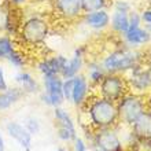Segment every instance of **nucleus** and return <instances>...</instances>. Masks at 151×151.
I'll use <instances>...</instances> for the list:
<instances>
[{
    "instance_id": "26",
    "label": "nucleus",
    "mask_w": 151,
    "mask_h": 151,
    "mask_svg": "<svg viewBox=\"0 0 151 151\" xmlns=\"http://www.w3.org/2000/svg\"><path fill=\"white\" fill-rule=\"evenodd\" d=\"M8 14H10V6L6 1H0V33H4L6 30Z\"/></svg>"
},
{
    "instance_id": "27",
    "label": "nucleus",
    "mask_w": 151,
    "mask_h": 151,
    "mask_svg": "<svg viewBox=\"0 0 151 151\" xmlns=\"http://www.w3.org/2000/svg\"><path fill=\"white\" fill-rule=\"evenodd\" d=\"M72 88H73V78H63L62 92H63L65 102H69V103H70V99H72Z\"/></svg>"
},
{
    "instance_id": "36",
    "label": "nucleus",
    "mask_w": 151,
    "mask_h": 151,
    "mask_svg": "<svg viewBox=\"0 0 151 151\" xmlns=\"http://www.w3.org/2000/svg\"><path fill=\"white\" fill-rule=\"evenodd\" d=\"M56 151H68V148H65V147H59Z\"/></svg>"
},
{
    "instance_id": "9",
    "label": "nucleus",
    "mask_w": 151,
    "mask_h": 151,
    "mask_svg": "<svg viewBox=\"0 0 151 151\" xmlns=\"http://www.w3.org/2000/svg\"><path fill=\"white\" fill-rule=\"evenodd\" d=\"M54 119H55L56 136L60 142L70 143L77 137V128H76L74 119L68 110H65L62 106L54 107Z\"/></svg>"
},
{
    "instance_id": "25",
    "label": "nucleus",
    "mask_w": 151,
    "mask_h": 151,
    "mask_svg": "<svg viewBox=\"0 0 151 151\" xmlns=\"http://www.w3.org/2000/svg\"><path fill=\"white\" fill-rule=\"evenodd\" d=\"M24 125H25V128L32 133V136L39 135L40 131H41V124H40V121L36 117H26V118L24 119Z\"/></svg>"
},
{
    "instance_id": "32",
    "label": "nucleus",
    "mask_w": 151,
    "mask_h": 151,
    "mask_svg": "<svg viewBox=\"0 0 151 151\" xmlns=\"http://www.w3.org/2000/svg\"><path fill=\"white\" fill-rule=\"evenodd\" d=\"M52 0H30V6H50Z\"/></svg>"
},
{
    "instance_id": "37",
    "label": "nucleus",
    "mask_w": 151,
    "mask_h": 151,
    "mask_svg": "<svg viewBox=\"0 0 151 151\" xmlns=\"http://www.w3.org/2000/svg\"><path fill=\"white\" fill-rule=\"evenodd\" d=\"M93 151H102V150H99V148H95V147H93Z\"/></svg>"
},
{
    "instance_id": "38",
    "label": "nucleus",
    "mask_w": 151,
    "mask_h": 151,
    "mask_svg": "<svg viewBox=\"0 0 151 151\" xmlns=\"http://www.w3.org/2000/svg\"><path fill=\"white\" fill-rule=\"evenodd\" d=\"M150 68H151V65H150Z\"/></svg>"
},
{
    "instance_id": "5",
    "label": "nucleus",
    "mask_w": 151,
    "mask_h": 151,
    "mask_svg": "<svg viewBox=\"0 0 151 151\" xmlns=\"http://www.w3.org/2000/svg\"><path fill=\"white\" fill-rule=\"evenodd\" d=\"M96 88H98V95L115 103L125 93L129 92L127 77L124 74H114V73H106L103 80Z\"/></svg>"
},
{
    "instance_id": "34",
    "label": "nucleus",
    "mask_w": 151,
    "mask_h": 151,
    "mask_svg": "<svg viewBox=\"0 0 151 151\" xmlns=\"http://www.w3.org/2000/svg\"><path fill=\"white\" fill-rule=\"evenodd\" d=\"M146 104H147V110L151 111V92L146 95Z\"/></svg>"
},
{
    "instance_id": "14",
    "label": "nucleus",
    "mask_w": 151,
    "mask_h": 151,
    "mask_svg": "<svg viewBox=\"0 0 151 151\" xmlns=\"http://www.w3.org/2000/svg\"><path fill=\"white\" fill-rule=\"evenodd\" d=\"M121 40L124 45L140 50L142 47L151 43V35L146 26L135 25V26H129L127 32L121 35Z\"/></svg>"
},
{
    "instance_id": "20",
    "label": "nucleus",
    "mask_w": 151,
    "mask_h": 151,
    "mask_svg": "<svg viewBox=\"0 0 151 151\" xmlns=\"http://www.w3.org/2000/svg\"><path fill=\"white\" fill-rule=\"evenodd\" d=\"M133 137H148L151 135V111L146 110L131 127Z\"/></svg>"
},
{
    "instance_id": "13",
    "label": "nucleus",
    "mask_w": 151,
    "mask_h": 151,
    "mask_svg": "<svg viewBox=\"0 0 151 151\" xmlns=\"http://www.w3.org/2000/svg\"><path fill=\"white\" fill-rule=\"evenodd\" d=\"M87 55H88V47L87 45H77L73 51V55L68 58L66 65H65L63 70L60 73L62 78H73L77 74L84 70L85 63H87Z\"/></svg>"
},
{
    "instance_id": "21",
    "label": "nucleus",
    "mask_w": 151,
    "mask_h": 151,
    "mask_svg": "<svg viewBox=\"0 0 151 151\" xmlns=\"http://www.w3.org/2000/svg\"><path fill=\"white\" fill-rule=\"evenodd\" d=\"M85 68H87V78L89 81L92 88H96L99 85V83L103 80V77L106 76V70L103 69L100 60L98 59H92L88 60L85 63Z\"/></svg>"
},
{
    "instance_id": "4",
    "label": "nucleus",
    "mask_w": 151,
    "mask_h": 151,
    "mask_svg": "<svg viewBox=\"0 0 151 151\" xmlns=\"http://www.w3.org/2000/svg\"><path fill=\"white\" fill-rule=\"evenodd\" d=\"M118 110V124L121 127L131 128L136 122V119L147 110L146 96L128 92L117 102Z\"/></svg>"
},
{
    "instance_id": "17",
    "label": "nucleus",
    "mask_w": 151,
    "mask_h": 151,
    "mask_svg": "<svg viewBox=\"0 0 151 151\" xmlns=\"http://www.w3.org/2000/svg\"><path fill=\"white\" fill-rule=\"evenodd\" d=\"M6 132L12 140H15L19 144L21 148L25 151H30L33 148V136L32 133L25 128L22 122L18 121H8L6 124Z\"/></svg>"
},
{
    "instance_id": "15",
    "label": "nucleus",
    "mask_w": 151,
    "mask_h": 151,
    "mask_svg": "<svg viewBox=\"0 0 151 151\" xmlns=\"http://www.w3.org/2000/svg\"><path fill=\"white\" fill-rule=\"evenodd\" d=\"M80 22L89 30L104 32V30L110 29V12L107 11V8L98 10V11L84 12L80 18Z\"/></svg>"
},
{
    "instance_id": "31",
    "label": "nucleus",
    "mask_w": 151,
    "mask_h": 151,
    "mask_svg": "<svg viewBox=\"0 0 151 151\" xmlns=\"http://www.w3.org/2000/svg\"><path fill=\"white\" fill-rule=\"evenodd\" d=\"M140 18H142V24H144V26H151V8L143 10L140 12Z\"/></svg>"
},
{
    "instance_id": "2",
    "label": "nucleus",
    "mask_w": 151,
    "mask_h": 151,
    "mask_svg": "<svg viewBox=\"0 0 151 151\" xmlns=\"http://www.w3.org/2000/svg\"><path fill=\"white\" fill-rule=\"evenodd\" d=\"M81 109L87 115V124L93 129L114 128L118 124V110L117 103L102 96H89L87 103Z\"/></svg>"
},
{
    "instance_id": "35",
    "label": "nucleus",
    "mask_w": 151,
    "mask_h": 151,
    "mask_svg": "<svg viewBox=\"0 0 151 151\" xmlns=\"http://www.w3.org/2000/svg\"><path fill=\"white\" fill-rule=\"evenodd\" d=\"M146 62H147L148 65H151V47L148 48V51L146 52Z\"/></svg>"
},
{
    "instance_id": "12",
    "label": "nucleus",
    "mask_w": 151,
    "mask_h": 151,
    "mask_svg": "<svg viewBox=\"0 0 151 151\" xmlns=\"http://www.w3.org/2000/svg\"><path fill=\"white\" fill-rule=\"evenodd\" d=\"M66 60H68V56H65L63 54L45 55L37 60L36 65H35V69L41 77L60 76L65 65H66Z\"/></svg>"
},
{
    "instance_id": "11",
    "label": "nucleus",
    "mask_w": 151,
    "mask_h": 151,
    "mask_svg": "<svg viewBox=\"0 0 151 151\" xmlns=\"http://www.w3.org/2000/svg\"><path fill=\"white\" fill-rule=\"evenodd\" d=\"M52 12L63 22H76L83 15L81 0H52Z\"/></svg>"
},
{
    "instance_id": "7",
    "label": "nucleus",
    "mask_w": 151,
    "mask_h": 151,
    "mask_svg": "<svg viewBox=\"0 0 151 151\" xmlns=\"http://www.w3.org/2000/svg\"><path fill=\"white\" fill-rule=\"evenodd\" d=\"M129 92L147 95L151 92V68L147 62L136 66L129 73L125 74Z\"/></svg>"
},
{
    "instance_id": "8",
    "label": "nucleus",
    "mask_w": 151,
    "mask_h": 151,
    "mask_svg": "<svg viewBox=\"0 0 151 151\" xmlns=\"http://www.w3.org/2000/svg\"><path fill=\"white\" fill-rule=\"evenodd\" d=\"M92 144L102 151H128L121 137L117 133V128H102L92 131Z\"/></svg>"
},
{
    "instance_id": "1",
    "label": "nucleus",
    "mask_w": 151,
    "mask_h": 151,
    "mask_svg": "<svg viewBox=\"0 0 151 151\" xmlns=\"http://www.w3.org/2000/svg\"><path fill=\"white\" fill-rule=\"evenodd\" d=\"M52 30V24L48 15L44 12H32L26 14L21 25L18 33V43L21 47L26 48H37L45 44Z\"/></svg>"
},
{
    "instance_id": "19",
    "label": "nucleus",
    "mask_w": 151,
    "mask_h": 151,
    "mask_svg": "<svg viewBox=\"0 0 151 151\" xmlns=\"http://www.w3.org/2000/svg\"><path fill=\"white\" fill-rule=\"evenodd\" d=\"M26 93H25L19 87H10L6 91L0 92V113H4L10 110L12 106H15L17 103H19L24 99Z\"/></svg>"
},
{
    "instance_id": "29",
    "label": "nucleus",
    "mask_w": 151,
    "mask_h": 151,
    "mask_svg": "<svg viewBox=\"0 0 151 151\" xmlns=\"http://www.w3.org/2000/svg\"><path fill=\"white\" fill-rule=\"evenodd\" d=\"M8 88H10V84L7 80V74H6V69H4L3 63H0V92L6 91Z\"/></svg>"
},
{
    "instance_id": "22",
    "label": "nucleus",
    "mask_w": 151,
    "mask_h": 151,
    "mask_svg": "<svg viewBox=\"0 0 151 151\" xmlns=\"http://www.w3.org/2000/svg\"><path fill=\"white\" fill-rule=\"evenodd\" d=\"M6 63L8 66H11L12 69H15V70H22V69H26L30 63V60H29V55L28 52L22 50V47H18L17 50L8 55V58L6 59Z\"/></svg>"
},
{
    "instance_id": "24",
    "label": "nucleus",
    "mask_w": 151,
    "mask_h": 151,
    "mask_svg": "<svg viewBox=\"0 0 151 151\" xmlns=\"http://www.w3.org/2000/svg\"><path fill=\"white\" fill-rule=\"evenodd\" d=\"M109 7V0H81V8L84 12H91L103 10Z\"/></svg>"
},
{
    "instance_id": "28",
    "label": "nucleus",
    "mask_w": 151,
    "mask_h": 151,
    "mask_svg": "<svg viewBox=\"0 0 151 151\" xmlns=\"http://www.w3.org/2000/svg\"><path fill=\"white\" fill-rule=\"evenodd\" d=\"M10 6V7L14 8H21V10H25L30 6V0H3Z\"/></svg>"
},
{
    "instance_id": "18",
    "label": "nucleus",
    "mask_w": 151,
    "mask_h": 151,
    "mask_svg": "<svg viewBox=\"0 0 151 151\" xmlns=\"http://www.w3.org/2000/svg\"><path fill=\"white\" fill-rule=\"evenodd\" d=\"M14 84L17 87H19L26 95H35V93H40L41 91V83L32 72H29L26 69L18 70L15 73Z\"/></svg>"
},
{
    "instance_id": "10",
    "label": "nucleus",
    "mask_w": 151,
    "mask_h": 151,
    "mask_svg": "<svg viewBox=\"0 0 151 151\" xmlns=\"http://www.w3.org/2000/svg\"><path fill=\"white\" fill-rule=\"evenodd\" d=\"M131 3L127 0H115L113 4V12L110 14V29L121 36L129 28V12L132 11Z\"/></svg>"
},
{
    "instance_id": "16",
    "label": "nucleus",
    "mask_w": 151,
    "mask_h": 151,
    "mask_svg": "<svg viewBox=\"0 0 151 151\" xmlns=\"http://www.w3.org/2000/svg\"><path fill=\"white\" fill-rule=\"evenodd\" d=\"M92 87L88 81L87 76L80 73L76 77H73V88H72V99L70 103L76 107L81 109L84 104L87 103V100L91 96Z\"/></svg>"
},
{
    "instance_id": "30",
    "label": "nucleus",
    "mask_w": 151,
    "mask_h": 151,
    "mask_svg": "<svg viewBox=\"0 0 151 151\" xmlns=\"http://www.w3.org/2000/svg\"><path fill=\"white\" fill-rule=\"evenodd\" d=\"M73 146H74V151H88V146L81 137H76L73 140Z\"/></svg>"
},
{
    "instance_id": "6",
    "label": "nucleus",
    "mask_w": 151,
    "mask_h": 151,
    "mask_svg": "<svg viewBox=\"0 0 151 151\" xmlns=\"http://www.w3.org/2000/svg\"><path fill=\"white\" fill-rule=\"evenodd\" d=\"M63 78L60 76H47L41 77V91L40 98L48 107H59L65 103L63 92H62Z\"/></svg>"
},
{
    "instance_id": "39",
    "label": "nucleus",
    "mask_w": 151,
    "mask_h": 151,
    "mask_svg": "<svg viewBox=\"0 0 151 151\" xmlns=\"http://www.w3.org/2000/svg\"><path fill=\"white\" fill-rule=\"evenodd\" d=\"M150 136H151V135H150Z\"/></svg>"
},
{
    "instance_id": "23",
    "label": "nucleus",
    "mask_w": 151,
    "mask_h": 151,
    "mask_svg": "<svg viewBox=\"0 0 151 151\" xmlns=\"http://www.w3.org/2000/svg\"><path fill=\"white\" fill-rule=\"evenodd\" d=\"M18 47H19V43L15 37L8 36L6 33H0V63L6 62L8 55Z\"/></svg>"
},
{
    "instance_id": "33",
    "label": "nucleus",
    "mask_w": 151,
    "mask_h": 151,
    "mask_svg": "<svg viewBox=\"0 0 151 151\" xmlns=\"http://www.w3.org/2000/svg\"><path fill=\"white\" fill-rule=\"evenodd\" d=\"M0 151H6V142H4V136L0 132Z\"/></svg>"
},
{
    "instance_id": "3",
    "label": "nucleus",
    "mask_w": 151,
    "mask_h": 151,
    "mask_svg": "<svg viewBox=\"0 0 151 151\" xmlns=\"http://www.w3.org/2000/svg\"><path fill=\"white\" fill-rule=\"evenodd\" d=\"M144 62H146V52L139 48L127 47L124 44L121 47L114 48L113 51L107 52L100 60L106 73L124 76Z\"/></svg>"
}]
</instances>
